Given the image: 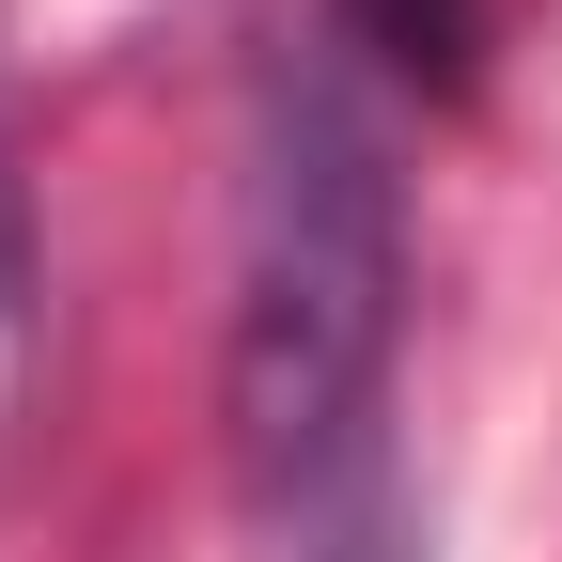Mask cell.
<instances>
[{"mask_svg":"<svg viewBox=\"0 0 562 562\" xmlns=\"http://www.w3.org/2000/svg\"><path fill=\"white\" fill-rule=\"evenodd\" d=\"M297 562H422V547H406V501H391V484H344V501L297 531Z\"/></svg>","mask_w":562,"mask_h":562,"instance_id":"3","label":"cell"},{"mask_svg":"<svg viewBox=\"0 0 562 562\" xmlns=\"http://www.w3.org/2000/svg\"><path fill=\"white\" fill-rule=\"evenodd\" d=\"M406 344V125L360 32H297L250 94L235 188V297H220V453L235 501L313 531L375 484V406Z\"/></svg>","mask_w":562,"mask_h":562,"instance_id":"1","label":"cell"},{"mask_svg":"<svg viewBox=\"0 0 562 562\" xmlns=\"http://www.w3.org/2000/svg\"><path fill=\"white\" fill-rule=\"evenodd\" d=\"M32 360V172H16V110H0V406Z\"/></svg>","mask_w":562,"mask_h":562,"instance_id":"2","label":"cell"}]
</instances>
